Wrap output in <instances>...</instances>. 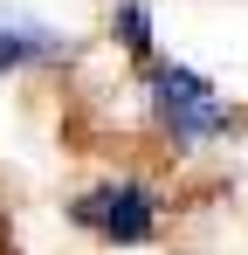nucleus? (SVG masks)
I'll return each instance as SVG.
<instances>
[{"instance_id": "f257e3e1", "label": "nucleus", "mask_w": 248, "mask_h": 255, "mask_svg": "<svg viewBox=\"0 0 248 255\" xmlns=\"http://www.w3.org/2000/svg\"><path fill=\"white\" fill-rule=\"evenodd\" d=\"M152 111H159V125L179 138V145H207V138H221L228 131V104H221V90L193 76V69H152Z\"/></svg>"}, {"instance_id": "f03ea898", "label": "nucleus", "mask_w": 248, "mask_h": 255, "mask_svg": "<svg viewBox=\"0 0 248 255\" xmlns=\"http://www.w3.org/2000/svg\"><path fill=\"white\" fill-rule=\"evenodd\" d=\"M76 221L90 235L118 242V249H138V242H152V228H159V193L138 186V179H111V186H90L76 200Z\"/></svg>"}, {"instance_id": "7ed1b4c3", "label": "nucleus", "mask_w": 248, "mask_h": 255, "mask_svg": "<svg viewBox=\"0 0 248 255\" xmlns=\"http://www.w3.org/2000/svg\"><path fill=\"white\" fill-rule=\"evenodd\" d=\"M69 35H55V28H41L28 14H7L0 7V76H14V69H28V62H48V55H62Z\"/></svg>"}, {"instance_id": "20e7f679", "label": "nucleus", "mask_w": 248, "mask_h": 255, "mask_svg": "<svg viewBox=\"0 0 248 255\" xmlns=\"http://www.w3.org/2000/svg\"><path fill=\"white\" fill-rule=\"evenodd\" d=\"M111 35H118L131 55H152V7H145V0H124L118 14H111Z\"/></svg>"}]
</instances>
